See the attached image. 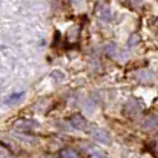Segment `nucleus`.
<instances>
[{
  "instance_id": "f257e3e1",
  "label": "nucleus",
  "mask_w": 158,
  "mask_h": 158,
  "mask_svg": "<svg viewBox=\"0 0 158 158\" xmlns=\"http://www.w3.org/2000/svg\"><path fill=\"white\" fill-rule=\"evenodd\" d=\"M90 136H92L96 142L103 143V144H110V143H111V136H110V133L101 128H93L92 131H90Z\"/></svg>"
},
{
  "instance_id": "1a4fd4ad",
  "label": "nucleus",
  "mask_w": 158,
  "mask_h": 158,
  "mask_svg": "<svg viewBox=\"0 0 158 158\" xmlns=\"http://www.w3.org/2000/svg\"><path fill=\"white\" fill-rule=\"evenodd\" d=\"M72 4L77 6V7H79L81 4H83V0H72Z\"/></svg>"
},
{
  "instance_id": "9d476101",
  "label": "nucleus",
  "mask_w": 158,
  "mask_h": 158,
  "mask_svg": "<svg viewBox=\"0 0 158 158\" xmlns=\"http://www.w3.org/2000/svg\"><path fill=\"white\" fill-rule=\"evenodd\" d=\"M42 158H52V157H42Z\"/></svg>"
},
{
  "instance_id": "0eeeda50",
  "label": "nucleus",
  "mask_w": 158,
  "mask_h": 158,
  "mask_svg": "<svg viewBox=\"0 0 158 158\" xmlns=\"http://www.w3.org/2000/svg\"><path fill=\"white\" fill-rule=\"evenodd\" d=\"M60 158H79V157H78V154L75 153L74 150L67 148V150H63L60 153Z\"/></svg>"
},
{
  "instance_id": "39448f33",
  "label": "nucleus",
  "mask_w": 158,
  "mask_h": 158,
  "mask_svg": "<svg viewBox=\"0 0 158 158\" xmlns=\"http://www.w3.org/2000/svg\"><path fill=\"white\" fill-rule=\"evenodd\" d=\"M157 126V119H156V115H153L151 118H147L146 122L143 123V128L146 129H154Z\"/></svg>"
},
{
  "instance_id": "423d86ee",
  "label": "nucleus",
  "mask_w": 158,
  "mask_h": 158,
  "mask_svg": "<svg viewBox=\"0 0 158 158\" xmlns=\"http://www.w3.org/2000/svg\"><path fill=\"white\" fill-rule=\"evenodd\" d=\"M50 77H52V79H54L56 82H63L64 79H65V75H64V72L60 71V69H56V71H53Z\"/></svg>"
},
{
  "instance_id": "20e7f679",
  "label": "nucleus",
  "mask_w": 158,
  "mask_h": 158,
  "mask_svg": "<svg viewBox=\"0 0 158 158\" xmlns=\"http://www.w3.org/2000/svg\"><path fill=\"white\" fill-rule=\"evenodd\" d=\"M98 15L103 21H110L111 19V13H110V8L107 6H101L100 10H98Z\"/></svg>"
},
{
  "instance_id": "f03ea898",
  "label": "nucleus",
  "mask_w": 158,
  "mask_h": 158,
  "mask_svg": "<svg viewBox=\"0 0 158 158\" xmlns=\"http://www.w3.org/2000/svg\"><path fill=\"white\" fill-rule=\"evenodd\" d=\"M69 123H71L72 128L78 129V131H83L87 128V119L81 114H74L69 118Z\"/></svg>"
},
{
  "instance_id": "7ed1b4c3",
  "label": "nucleus",
  "mask_w": 158,
  "mask_h": 158,
  "mask_svg": "<svg viewBox=\"0 0 158 158\" xmlns=\"http://www.w3.org/2000/svg\"><path fill=\"white\" fill-rule=\"evenodd\" d=\"M24 94H25L24 92H19V93H14V94L8 96V97L6 98V100H4V103L7 104V106H14V104L19 103V101L22 100V97H24Z\"/></svg>"
},
{
  "instance_id": "6e6552de",
  "label": "nucleus",
  "mask_w": 158,
  "mask_h": 158,
  "mask_svg": "<svg viewBox=\"0 0 158 158\" xmlns=\"http://www.w3.org/2000/svg\"><path fill=\"white\" fill-rule=\"evenodd\" d=\"M93 158H108L104 153H101V151H96V153H93Z\"/></svg>"
}]
</instances>
